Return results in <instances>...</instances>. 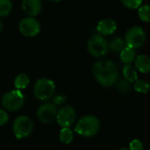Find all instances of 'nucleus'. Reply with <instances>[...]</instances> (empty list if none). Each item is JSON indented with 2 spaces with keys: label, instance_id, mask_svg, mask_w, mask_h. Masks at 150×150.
<instances>
[{
  "label": "nucleus",
  "instance_id": "4be33fe9",
  "mask_svg": "<svg viewBox=\"0 0 150 150\" xmlns=\"http://www.w3.org/2000/svg\"><path fill=\"white\" fill-rule=\"evenodd\" d=\"M124 6L130 10L138 9L142 4V0H120Z\"/></svg>",
  "mask_w": 150,
  "mask_h": 150
},
{
  "label": "nucleus",
  "instance_id": "f8f14e48",
  "mask_svg": "<svg viewBox=\"0 0 150 150\" xmlns=\"http://www.w3.org/2000/svg\"><path fill=\"white\" fill-rule=\"evenodd\" d=\"M22 8L26 14L34 17L41 11L40 0H23Z\"/></svg>",
  "mask_w": 150,
  "mask_h": 150
},
{
  "label": "nucleus",
  "instance_id": "7ed1b4c3",
  "mask_svg": "<svg viewBox=\"0 0 150 150\" xmlns=\"http://www.w3.org/2000/svg\"><path fill=\"white\" fill-rule=\"evenodd\" d=\"M1 104L5 110L16 112L21 109L24 105L25 96L19 90H12L4 93L1 100Z\"/></svg>",
  "mask_w": 150,
  "mask_h": 150
},
{
  "label": "nucleus",
  "instance_id": "0eeeda50",
  "mask_svg": "<svg viewBox=\"0 0 150 150\" xmlns=\"http://www.w3.org/2000/svg\"><path fill=\"white\" fill-rule=\"evenodd\" d=\"M146 41V33L141 26H133L127 30L125 35L127 47L134 49L142 47Z\"/></svg>",
  "mask_w": 150,
  "mask_h": 150
},
{
  "label": "nucleus",
  "instance_id": "2eb2a0df",
  "mask_svg": "<svg viewBox=\"0 0 150 150\" xmlns=\"http://www.w3.org/2000/svg\"><path fill=\"white\" fill-rule=\"evenodd\" d=\"M136 58L135 50L132 47H126L121 52H120V60L125 64H130L133 62Z\"/></svg>",
  "mask_w": 150,
  "mask_h": 150
},
{
  "label": "nucleus",
  "instance_id": "9b49d317",
  "mask_svg": "<svg viewBox=\"0 0 150 150\" xmlns=\"http://www.w3.org/2000/svg\"><path fill=\"white\" fill-rule=\"evenodd\" d=\"M97 30L103 36L111 35L117 30V23L112 18H104L98 22Z\"/></svg>",
  "mask_w": 150,
  "mask_h": 150
},
{
  "label": "nucleus",
  "instance_id": "a211bd4d",
  "mask_svg": "<svg viewBox=\"0 0 150 150\" xmlns=\"http://www.w3.org/2000/svg\"><path fill=\"white\" fill-rule=\"evenodd\" d=\"M127 47L125 40H123L120 37H116L114 39H112L110 43H109V48L111 50H112L113 52H117V53H120L125 47Z\"/></svg>",
  "mask_w": 150,
  "mask_h": 150
},
{
  "label": "nucleus",
  "instance_id": "4468645a",
  "mask_svg": "<svg viewBox=\"0 0 150 150\" xmlns=\"http://www.w3.org/2000/svg\"><path fill=\"white\" fill-rule=\"evenodd\" d=\"M123 76L129 83H135L138 80V74L136 68L130 64H126L123 68Z\"/></svg>",
  "mask_w": 150,
  "mask_h": 150
},
{
  "label": "nucleus",
  "instance_id": "dca6fc26",
  "mask_svg": "<svg viewBox=\"0 0 150 150\" xmlns=\"http://www.w3.org/2000/svg\"><path fill=\"white\" fill-rule=\"evenodd\" d=\"M29 83H30V79L28 76L24 73L18 74L14 79V86L17 90H19V91L25 89L28 86Z\"/></svg>",
  "mask_w": 150,
  "mask_h": 150
},
{
  "label": "nucleus",
  "instance_id": "f257e3e1",
  "mask_svg": "<svg viewBox=\"0 0 150 150\" xmlns=\"http://www.w3.org/2000/svg\"><path fill=\"white\" fill-rule=\"evenodd\" d=\"M96 80L103 86L110 87L113 85L119 76V70L116 64L111 60L97 62L92 69Z\"/></svg>",
  "mask_w": 150,
  "mask_h": 150
},
{
  "label": "nucleus",
  "instance_id": "c85d7f7f",
  "mask_svg": "<svg viewBox=\"0 0 150 150\" xmlns=\"http://www.w3.org/2000/svg\"><path fill=\"white\" fill-rule=\"evenodd\" d=\"M119 150H127V149H119Z\"/></svg>",
  "mask_w": 150,
  "mask_h": 150
},
{
  "label": "nucleus",
  "instance_id": "b1692460",
  "mask_svg": "<svg viewBox=\"0 0 150 150\" xmlns=\"http://www.w3.org/2000/svg\"><path fill=\"white\" fill-rule=\"evenodd\" d=\"M129 149H130V150H143L144 149V145H143L142 141L135 139L130 142Z\"/></svg>",
  "mask_w": 150,
  "mask_h": 150
},
{
  "label": "nucleus",
  "instance_id": "6e6552de",
  "mask_svg": "<svg viewBox=\"0 0 150 150\" xmlns=\"http://www.w3.org/2000/svg\"><path fill=\"white\" fill-rule=\"evenodd\" d=\"M76 111L72 106L62 107L56 115V121L62 127H69L76 120Z\"/></svg>",
  "mask_w": 150,
  "mask_h": 150
},
{
  "label": "nucleus",
  "instance_id": "20e7f679",
  "mask_svg": "<svg viewBox=\"0 0 150 150\" xmlns=\"http://www.w3.org/2000/svg\"><path fill=\"white\" fill-rule=\"evenodd\" d=\"M87 48L92 56L102 57L107 54L109 50V44L103 35L98 33L92 35L89 39Z\"/></svg>",
  "mask_w": 150,
  "mask_h": 150
},
{
  "label": "nucleus",
  "instance_id": "f03ea898",
  "mask_svg": "<svg viewBox=\"0 0 150 150\" xmlns=\"http://www.w3.org/2000/svg\"><path fill=\"white\" fill-rule=\"evenodd\" d=\"M100 129L99 120L94 115H86L79 120L75 131L81 136L92 137L96 135Z\"/></svg>",
  "mask_w": 150,
  "mask_h": 150
},
{
  "label": "nucleus",
  "instance_id": "393cba45",
  "mask_svg": "<svg viewBox=\"0 0 150 150\" xmlns=\"http://www.w3.org/2000/svg\"><path fill=\"white\" fill-rule=\"evenodd\" d=\"M9 120V116L4 110L0 109V126L5 125Z\"/></svg>",
  "mask_w": 150,
  "mask_h": 150
},
{
  "label": "nucleus",
  "instance_id": "6ab92c4d",
  "mask_svg": "<svg viewBox=\"0 0 150 150\" xmlns=\"http://www.w3.org/2000/svg\"><path fill=\"white\" fill-rule=\"evenodd\" d=\"M138 16L140 19L145 23H150V5L142 4L138 8Z\"/></svg>",
  "mask_w": 150,
  "mask_h": 150
},
{
  "label": "nucleus",
  "instance_id": "5701e85b",
  "mask_svg": "<svg viewBox=\"0 0 150 150\" xmlns=\"http://www.w3.org/2000/svg\"><path fill=\"white\" fill-rule=\"evenodd\" d=\"M117 90L120 94H127L130 91V83L126 79L120 80L117 84Z\"/></svg>",
  "mask_w": 150,
  "mask_h": 150
},
{
  "label": "nucleus",
  "instance_id": "bb28decb",
  "mask_svg": "<svg viewBox=\"0 0 150 150\" xmlns=\"http://www.w3.org/2000/svg\"><path fill=\"white\" fill-rule=\"evenodd\" d=\"M2 28H3V25H2V22H1V20H0V33H1V31H2Z\"/></svg>",
  "mask_w": 150,
  "mask_h": 150
},
{
  "label": "nucleus",
  "instance_id": "aec40b11",
  "mask_svg": "<svg viewBox=\"0 0 150 150\" xmlns=\"http://www.w3.org/2000/svg\"><path fill=\"white\" fill-rule=\"evenodd\" d=\"M134 87L137 92L142 94H146L150 91V84L144 80H137L134 83Z\"/></svg>",
  "mask_w": 150,
  "mask_h": 150
},
{
  "label": "nucleus",
  "instance_id": "cd10ccee",
  "mask_svg": "<svg viewBox=\"0 0 150 150\" xmlns=\"http://www.w3.org/2000/svg\"><path fill=\"white\" fill-rule=\"evenodd\" d=\"M49 1H52V2H54V3H57V2H60L61 0H49Z\"/></svg>",
  "mask_w": 150,
  "mask_h": 150
},
{
  "label": "nucleus",
  "instance_id": "412c9836",
  "mask_svg": "<svg viewBox=\"0 0 150 150\" xmlns=\"http://www.w3.org/2000/svg\"><path fill=\"white\" fill-rule=\"evenodd\" d=\"M12 9V4L11 0H0V16H8Z\"/></svg>",
  "mask_w": 150,
  "mask_h": 150
},
{
  "label": "nucleus",
  "instance_id": "1a4fd4ad",
  "mask_svg": "<svg viewBox=\"0 0 150 150\" xmlns=\"http://www.w3.org/2000/svg\"><path fill=\"white\" fill-rule=\"evenodd\" d=\"M19 31L25 37H33L37 35L40 30L39 21L33 18H25L19 23Z\"/></svg>",
  "mask_w": 150,
  "mask_h": 150
},
{
  "label": "nucleus",
  "instance_id": "423d86ee",
  "mask_svg": "<svg viewBox=\"0 0 150 150\" xmlns=\"http://www.w3.org/2000/svg\"><path fill=\"white\" fill-rule=\"evenodd\" d=\"M13 134L17 139L28 137L33 130V122L27 116H19L16 118L12 125Z\"/></svg>",
  "mask_w": 150,
  "mask_h": 150
},
{
  "label": "nucleus",
  "instance_id": "f3484780",
  "mask_svg": "<svg viewBox=\"0 0 150 150\" xmlns=\"http://www.w3.org/2000/svg\"><path fill=\"white\" fill-rule=\"evenodd\" d=\"M74 138V134L72 130L69 127H62V130L60 131L59 134V139L62 143L64 144H69Z\"/></svg>",
  "mask_w": 150,
  "mask_h": 150
},
{
  "label": "nucleus",
  "instance_id": "a878e982",
  "mask_svg": "<svg viewBox=\"0 0 150 150\" xmlns=\"http://www.w3.org/2000/svg\"><path fill=\"white\" fill-rule=\"evenodd\" d=\"M66 101V97L64 95H57L54 97V105H60L62 104H63L64 102Z\"/></svg>",
  "mask_w": 150,
  "mask_h": 150
},
{
  "label": "nucleus",
  "instance_id": "ddd939ff",
  "mask_svg": "<svg viewBox=\"0 0 150 150\" xmlns=\"http://www.w3.org/2000/svg\"><path fill=\"white\" fill-rule=\"evenodd\" d=\"M135 68L142 73H148L150 71V57L146 54L138 55L135 60Z\"/></svg>",
  "mask_w": 150,
  "mask_h": 150
},
{
  "label": "nucleus",
  "instance_id": "39448f33",
  "mask_svg": "<svg viewBox=\"0 0 150 150\" xmlns=\"http://www.w3.org/2000/svg\"><path fill=\"white\" fill-rule=\"evenodd\" d=\"M55 91L54 83L48 78H41L37 80L33 87V93L39 100H47L53 97Z\"/></svg>",
  "mask_w": 150,
  "mask_h": 150
},
{
  "label": "nucleus",
  "instance_id": "9d476101",
  "mask_svg": "<svg viewBox=\"0 0 150 150\" xmlns=\"http://www.w3.org/2000/svg\"><path fill=\"white\" fill-rule=\"evenodd\" d=\"M56 107L54 104L51 103H46L41 105L37 111V116L39 120L44 124H49L53 122L56 119Z\"/></svg>",
  "mask_w": 150,
  "mask_h": 150
}]
</instances>
